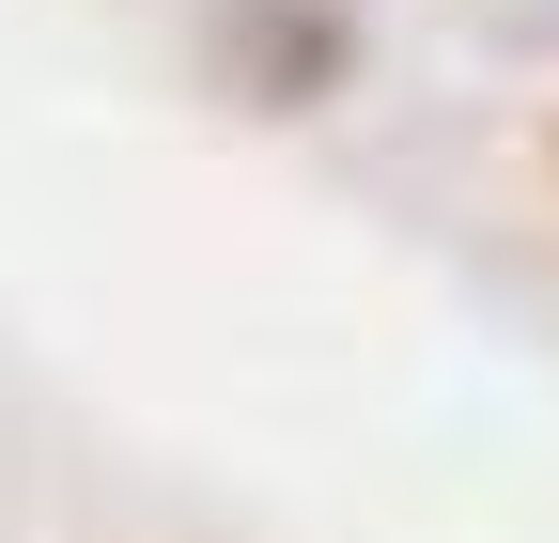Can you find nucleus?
Listing matches in <instances>:
<instances>
[{
    "mask_svg": "<svg viewBox=\"0 0 559 543\" xmlns=\"http://www.w3.org/2000/svg\"><path fill=\"white\" fill-rule=\"evenodd\" d=\"M202 62H218L249 109H326L342 62H358V16H342V0H218V16H202Z\"/></svg>",
    "mask_w": 559,
    "mask_h": 543,
    "instance_id": "obj_1",
    "label": "nucleus"
},
{
    "mask_svg": "<svg viewBox=\"0 0 559 543\" xmlns=\"http://www.w3.org/2000/svg\"><path fill=\"white\" fill-rule=\"evenodd\" d=\"M544 156H559V124H544Z\"/></svg>",
    "mask_w": 559,
    "mask_h": 543,
    "instance_id": "obj_2",
    "label": "nucleus"
}]
</instances>
